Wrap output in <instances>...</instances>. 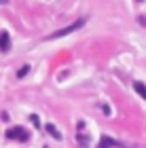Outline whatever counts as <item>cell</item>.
<instances>
[{
  "instance_id": "1",
  "label": "cell",
  "mask_w": 146,
  "mask_h": 148,
  "mask_svg": "<svg viewBox=\"0 0 146 148\" xmlns=\"http://www.w3.org/2000/svg\"><path fill=\"white\" fill-rule=\"evenodd\" d=\"M85 23V17L83 19H78L76 23H72V25H68V28H62V30H57V32H53V34L49 36V38H59V36H66V34H70V32H74V30H78L81 25Z\"/></svg>"
},
{
  "instance_id": "2",
  "label": "cell",
  "mask_w": 146,
  "mask_h": 148,
  "mask_svg": "<svg viewBox=\"0 0 146 148\" xmlns=\"http://www.w3.org/2000/svg\"><path fill=\"white\" fill-rule=\"evenodd\" d=\"M6 138H9V140H19V142H25V140H28V131L21 129V127H13V129L6 131Z\"/></svg>"
},
{
  "instance_id": "3",
  "label": "cell",
  "mask_w": 146,
  "mask_h": 148,
  "mask_svg": "<svg viewBox=\"0 0 146 148\" xmlns=\"http://www.w3.org/2000/svg\"><path fill=\"white\" fill-rule=\"evenodd\" d=\"M97 148H127V144H123V142H117V140H112V138H106V136H104Z\"/></svg>"
},
{
  "instance_id": "4",
  "label": "cell",
  "mask_w": 146,
  "mask_h": 148,
  "mask_svg": "<svg viewBox=\"0 0 146 148\" xmlns=\"http://www.w3.org/2000/svg\"><path fill=\"white\" fill-rule=\"evenodd\" d=\"M9 49H11L9 32H0V51H9Z\"/></svg>"
},
{
  "instance_id": "5",
  "label": "cell",
  "mask_w": 146,
  "mask_h": 148,
  "mask_svg": "<svg viewBox=\"0 0 146 148\" xmlns=\"http://www.w3.org/2000/svg\"><path fill=\"white\" fill-rule=\"evenodd\" d=\"M45 129H47V131L51 133V138H55V140H62V133H59V131L55 129V125H51V123H49L47 127H45Z\"/></svg>"
},
{
  "instance_id": "6",
  "label": "cell",
  "mask_w": 146,
  "mask_h": 148,
  "mask_svg": "<svg viewBox=\"0 0 146 148\" xmlns=\"http://www.w3.org/2000/svg\"><path fill=\"white\" fill-rule=\"evenodd\" d=\"M134 89L138 91V93H140V95L146 99V85H142V83H134Z\"/></svg>"
},
{
  "instance_id": "7",
  "label": "cell",
  "mask_w": 146,
  "mask_h": 148,
  "mask_svg": "<svg viewBox=\"0 0 146 148\" xmlns=\"http://www.w3.org/2000/svg\"><path fill=\"white\" fill-rule=\"evenodd\" d=\"M28 72H30V66H23V68H19L17 76H19V78H23V76H25V74H28Z\"/></svg>"
},
{
  "instance_id": "8",
  "label": "cell",
  "mask_w": 146,
  "mask_h": 148,
  "mask_svg": "<svg viewBox=\"0 0 146 148\" xmlns=\"http://www.w3.org/2000/svg\"><path fill=\"white\" fill-rule=\"evenodd\" d=\"M138 2H140V0H138Z\"/></svg>"
}]
</instances>
